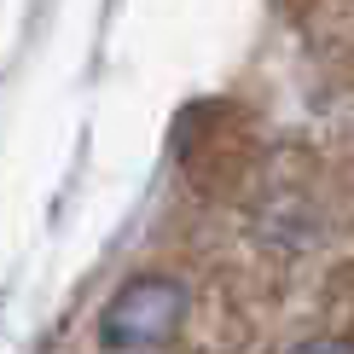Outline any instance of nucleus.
<instances>
[{"instance_id":"nucleus-2","label":"nucleus","mask_w":354,"mask_h":354,"mask_svg":"<svg viewBox=\"0 0 354 354\" xmlns=\"http://www.w3.org/2000/svg\"><path fill=\"white\" fill-rule=\"evenodd\" d=\"M290 354H354V343H348V337H314V343H302Z\"/></svg>"},{"instance_id":"nucleus-1","label":"nucleus","mask_w":354,"mask_h":354,"mask_svg":"<svg viewBox=\"0 0 354 354\" xmlns=\"http://www.w3.org/2000/svg\"><path fill=\"white\" fill-rule=\"evenodd\" d=\"M186 319V290L174 279H134L105 308V348L111 354H151Z\"/></svg>"}]
</instances>
